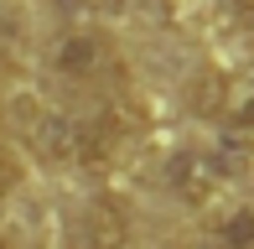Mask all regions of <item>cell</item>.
Wrapping results in <instances>:
<instances>
[{
  "label": "cell",
  "mask_w": 254,
  "mask_h": 249,
  "mask_svg": "<svg viewBox=\"0 0 254 249\" xmlns=\"http://www.w3.org/2000/svg\"><path fill=\"white\" fill-rule=\"evenodd\" d=\"M234 161H244V151H234V145H223V151H202V145L177 151L166 161V187L177 192V202H187V208H207V202H218V192L228 187V177L239 172Z\"/></svg>",
  "instance_id": "6da1fadb"
},
{
  "label": "cell",
  "mask_w": 254,
  "mask_h": 249,
  "mask_svg": "<svg viewBox=\"0 0 254 249\" xmlns=\"http://www.w3.org/2000/svg\"><path fill=\"white\" fill-rule=\"evenodd\" d=\"M26 140H31V151H37L47 166H78L83 161V124H73L67 115H57V109L31 115Z\"/></svg>",
  "instance_id": "7a4b0ae2"
},
{
  "label": "cell",
  "mask_w": 254,
  "mask_h": 249,
  "mask_svg": "<svg viewBox=\"0 0 254 249\" xmlns=\"http://www.w3.org/2000/svg\"><path fill=\"white\" fill-rule=\"evenodd\" d=\"M83 234H88V249H125L130 244V213L114 197H94L83 213Z\"/></svg>",
  "instance_id": "3957f363"
},
{
  "label": "cell",
  "mask_w": 254,
  "mask_h": 249,
  "mask_svg": "<svg viewBox=\"0 0 254 249\" xmlns=\"http://www.w3.org/2000/svg\"><path fill=\"white\" fill-rule=\"evenodd\" d=\"M207 249H254V208H228L207 234Z\"/></svg>",
  "instance_id": "277c9868"
},
{
  "label": "cell",
  "mask_w": 254,
  "mask_h": 249,
  "mask_svg": "<svg viewBox=\"0 0 254 249\" xmlns=\"http://www.w3.org/2000/svg\"><path fill=\"white\" fill-rule=\"evenodd\" d=\"M228 145L244 151V156H254V88L234 104V115H228Z\"/></svg>",
  "instance_id": "5b68a950"
},
{
  "label": "cell",
  "mask_w": 254,
  "mask_h": 249,
  "mask_svg": "<svg viewBox=\"0 0 254 249\" xmlns=\"http://www.w3.org/2000/svg\"><path fill=\"white\" fill-rule=\"evenodd\" d=\"M99 62H104V42L99 37H67V47H63V67L67 73H94Z\"/></svg>",
  "instance_id": "8992f818"
},
{
  "label": "cell",
  "mask_w": 254,
  "mask_h": 249,
  "mask_svg": "<svg viewBox=\"0 0 254 249\" xmlns=\"http://www.w3.org/2000/svg\"><path fill=\"white\" fill-rule=\"evenodd\" d=\"M16 187H21V161H16V151L0 140V202H5Z\"/></svg>",
  "instance_id": "52a82bcc"
},
{
  "label": "cell",
  "mask_w": 254,
  "mask_h": 249,
  "mask_svg": "<svg viewBox=\"0 0 254 249\" xmlns=\"http://www.w3.org/2000/svg\"><path fill=\"white\" fill-rule=\"evenodd\" d=\"M239 5H244V10H249V16H254V0H239Z\"/></svg>",
  "instance_id": "ba28073f"
},
{
  "label": "cell",
  "mask_w": 254,
  "mask_h": 249,
  "mask_svg": "<svg viewBox=\"0 0 254 249\" xmlns=\"http://www.w3.org/2000/svg\"><path fill=\"white\" fill-rule=\"evenodd\" d=\"M0 249H10V244H5V239H0Z\"/></svg>",
  "instance_id": "9c48e42d"
}]
</instances>
